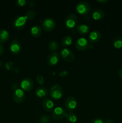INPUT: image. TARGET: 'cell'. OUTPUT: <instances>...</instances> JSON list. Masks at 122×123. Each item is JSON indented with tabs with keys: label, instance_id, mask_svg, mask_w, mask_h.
I'll return each instance as SVG.
<instances>
[{
	"label": "cell",
	"instance_id": "obj_18",
	"mask_svg": "<svg viewBox=\"0 0 122 123\" xmlns=\"http://www.w3.org/2000/svg\"><path fill=\"white\" fill-rule=\"evenodd\" d=\"M48 90L46 88L40 86V87L37 88L35 91V94L37 97L39 98H44L47 96Z\"/></svg>",
	"mask_w": 122,
	"mask_h": 123
},
{
	"label": "cell",
	"instance_id": "obj_10",
	"mask_svg": "<svg viewBox=\"0 0 122 123\" xmlns=\"http://www.w3.org/2000/svg\"><path fill=\"white\" fill-rule=\"evenodd\" d=\"M20 87L23 91H30L33 88V82L30 78H25L20 82Z\"/></svg>",
	"mask_w": 122,
	"mask_h": 123
},
{
	"label": "cell",
	"instance_id": "obj_33",
	"mask_svg": "<svg viewBox=\"0 0 122 123\" xmlns=\"http://www.w3.org/2000/svg\"><path fill=\"white\" fill-rule=\"evenodd\" d=\"M29 4L30 7H33V6H35V1H30V2L29 3Z\"/></svg>",
	"mask_w": 122,
	"mask_h": 123
},
{
	"label": "cell",
	"instance_id": "obj_9",
	"mask_svg": "<svg viewBox=\"0 0 122 123\" xmlns=\"http://www.w3.org/2000/svg\"><path fill=\"white\" fill-rule=\"evenodd\" d=\"M66 111L60 106L55 108L52 113V117L55 120H61L66 116Z\"/></svg>",
	"mask_w": 122,
	"mask_h": 123
},
{
	"label": "cell",
	"instance_id": "obj_25",
	"mask_svg": "<svg viewBox=\"0 0 122 123\" xmlns=\"http://www.w3.org/2000/svg\"><path fill=\"white\" fill-rule=\"evenodd\" d=\"M25 16L26 17L27 19L28 20H31V19H33L35 16H36V13L33 10H28V12H26L25 13Z\"/></svg>",
	"mask_w": 122,
	"mask_h": 123
},
{
	"label": "cell",
	"instance_id": "obj_16",
	"mask_svg": "<svg viewBox=\"0 0 122 123\" xmlns=\"http://www.w3.org/2000/svg\"><path fill=\"white\" fill-rule=\"evenodd\" d=\"M91 16H92V18L94 20H102V19H103L105 18V13L102 10L99 9V8H96V9H94V10H93V12H92Z\"/></svg>",
	"mask_w": 122,
	"mask_h": 123
},
{
	"label": "cell",
	"instance_id": "obj_24",
	"mask_svg": "<svg viewBox=\"0 0 122 123\" xmlns=\"http://www.w3.org/2000/svg\"><path fill=\"white\" fill-rule=\"evenodd\" d=\"M59 48V45L58 43L55 41H51L49 42V44H48V48L51 51H55V50H57Z\"/></svg>",
	"mask_w": 122,
	"mask_h": 123
},
{
	"label": "cell",
	"instance_id": "obj_29",
	"mask_svg": "<svg viewBox=\"0 0 122 123\" xmlns=\"http://www.w3.org/2000/svg\"><path fill=\"white\" fill-rule=\"evenodd\" d=\"M90 123H104V121L101 118H95L92 120V122Z\"/></svg>",
	"mask_w": 122,
	"mask_h": 123
},
{
	"label": "cell",
	"instance_id": "obj_15",
	"mask_svg": "<svg viewBox=\"0 0 122 123\" xmlns=\"http://www.w3.org/2000/svg\"><path fill=\"white\" fill-rule=\"evenodd\" d=\"M54 102L49 98H44V100L42 102V106L43 108L47 112H50L53 109Z\"/></svg>",
	"mask_w": 122,
	"mask_h": 123
},
{
	"label": "cell",
	"instance_id": "obj_34",
	"mask_svg": "<svg viewBox=\"0 0 122 123\" xmlns=\"http://www.w3.org/2000/svg\"><path fill=\"white\" fill-rule=\"evenodd\" d=\"M97 2L99 3H105L108 2V0H97Z\"/></svg>",
	"mask_w": 122,
	"mask_h": 123
},
{
	"label": "cell",
	"instance_id": "obj_5",
	"mask_svg": "<svg viewBox=\"0 0 122 123\" xmlns=\"http://www.w3.org/2000/svg\"><path fill=\"white\" fill-rule=\"evenodd\" d=\"M27 18L25 15H19L16 17L13 21V26L17 30H21L26 25Z\"/></svg>",
	"mask_w": 122,
	"mask_h": 123
},
{
	"label": "cell",
	"instance_id": "obj_22",
	"mask_svg": "<svg viewBox=\"0 0 122 123\" xmlns=\"http://www.w3.org/2000/svg\"><path fill=\"white\" fill-rule=\"evenodd\" d=\"M65 117L66 119H67V121L68 123H74L76 122L77 120V117L76 114L72 112H70L66 114Z\"/></svg>",
	"mask_w": 122,
	"mask_h": 123
},
{
	"label": "cell",
	"instance_id": "obj_23",
	"mask_svg": "<svg viewBox=\"0 0 122 123\" xmlns=\"http://www.w3.org/2000/svg\"><path fill=\"white\" fill-rule=\"evenodd\" d=\"M72 42V38L71 36H65L62 40V44L63 46L65 47L71 45Z\"/></svg>",
	"mask_w": 122,
	"mask_h": 123
},
{
	"label": "cell",
	"instance_id": "obj_2",
	"mask_svg": "<svg viewBox=\"0 0 122 123\" xmlns=\"http://www.w3.org/2000/svg\"><path fill=\"white\" fill-rule=\"evenodd\" d=\"M76 10L78 13L81 15H86L90 12L91 9V6L88 2L82 1L79 2L76 5Z\"/></svg>",
	"mask_w": 122,
	"mask_h": 123
},
{
	"label": "cell",
	"instance_id": "obj_1",
	"mask_svg": "<svg viewBox=\"0 0 122 123\" xmlns=\"http://www.w3.org/2000/svg\"><path fill=\"white\" fill-rule=\"evenodd\" d=\"M78 22L77 16L75 14H69L65 19V26L68 30H73L75 28Z\"/></svg>",
	"mask_w": 122,
	"mask_h": 123
},
{
	"label": "cell",
	"instance_id": "obj_31",
	"mask_svg": "<svg viewBox=\"0 0 122 123\" xmlns=\"http://www.w3.org/2000/svg\"><path fill=\"white\" fill-rule=\"evenodd\" d=\"M3 52H4V47L0 43V55H2Z\"/></svg>",
	"mask_w": 122,
	"mask_h": 123
},
{
	"label": "cell",
	"instance_id": "obj_20",
	"mask_svg": "<svg viewBox=\"0 0 122 123\" xmlns=\"http://www.w3.org/2000/svg\"><path fill=\"white\" fill-rule=\"evenodd\" d=\"M10 37L9 32L7 30L4 29H1L0 30V43H4Z\"/></svg>",
	"mask_w": 122,
	"mask_h": 123
},
{
	"label": "cell",
	"instance_id": "obj_35",
	"mask_svg": "<svg viewBox=\"0 0 122 123\" xmlns=\"http://www.w3.org/2000/svg\"></svg>",
	"mask_w": 122,
	"mask_h": 123
},
{
	"label": "cell",
	"instance_id": "obj_26",
	"mask_svg": "<svg viewBox=\"0 0 122 123\" xmlns=\"http://www.w3.org/2000/svg\"><path fill=\"white\" fill-rule=\"evenodd\" d=\"M40 123H50L51 121V119L48 115H41L39 118Z\"/></svg>",
	"mask_w": 122,
	"mask_h": 123
},
{
	"label": "cell",
	"instance_id": "obj_19",
	"mask_svg": "<svg viewBox=\"0 0 122 123\" xmlns=\"http://www.w3.org/2000/svg\"><path fill=\"white\" fill-rule=\"evenodd\" d=\"M31 34L34 37H39L42 34L41 28L38 25H33L31 29Z\"/></svg>",
	"mask_w": 122,
	"mask_h": 123
},
{
	"label": "cell",
	"instance_id": "obj_21",
	"mask_svg": "<svg viewBox=\"0 0 122 123\" xmlns=\"http://www.w3.org/2000/svg\"><path fill=\"white\" fill-rule=\"evenodd\" d=\"M112 44L116 49L122 48V37L120 36H117L112 40Z\"/></svg>",
	"mask_w": 122,
	"mask_h": 123
},
{
	"label": "cell",
	"instance_id": "obj_28",
	"mask_svg": "<svg viewBox=\"0 0 122 123\" xmlns=\"http://www.w3.org/2000/svg\"><path fill=\"white\" fill-rule=\"evenodd\" d=\"M37 80L39 85H42V84H44V78H43V76L41 75V74H39V75L37 76Z\"/></svg>",
	"mask_w": 122,
	"mask_h": 123
},
{
	"label": "cell",
	"instance_id": "obj_8",
	"mask_svg": "<svg viewBox=\"0 0 122 123\" xmlns=\"http://www.w3.org/2000/svg\"><path fill=\"white\" fill-rule=\"evenodd\" d=\"M77 105V103L75 97L73 96H69L67 97L65 102V106L67 111L70 112L72 111L76 108Z\"/></svg>",
	"mask_w": 122,
	"mask_h": 123
},
{
	"label": "cell",
	"instance_id": "obj_12",
	"mask_svg": "<svg viewBox=\"0 0 122 123\" xmlns=\"http://www.w3.org/2000/svg\"><path fill=\"white\" fill-rule=\"evenodd\" d=\"M75 47L80 51H83L89 47V42L84 37H80L75 42Z\"/></svg>",
	"mask_w": 122,
	"mask_h": 123
},
{
	"label": "cell",
	"instance_id": "obj_4",
	"mask_svg": "<svg viewBox=\"0 0 122 123\" xmlns=\"http://www.w3.org/2000/svg\"><path fill=\"white\" fill-rule=\"evenodd\" d=\"M56 26V22L53 19L50 18H45L42 22V27L45 31H53Z\"/></svg>",
	"mask_w": 122,
	"mask_h": 123
},
{
	"label": "cell",
	"instance_id": "obj_14",
	"mask_svg": "<svg viewBox=\"0 0 122 123\" xmlns=\"http://www.w3.org/2000/svg\"><path fill=\"white\" fill-rule=\"evenodd\" d=\"M102 38V34L100 31L94 30L90 32L89 36V42L91 43H95L99 42Z\"/></svg>",
	"mask_w": 122,
	"mask_h": 123
},
{
	"label": "cell",
	"instance_id": "obj_27",
	"mask_svg": "<svg viewBox=\"0 0 122 123\" xmlns=\"http://www.w3.org/2000/svg\"><path fill=\"white\" fill-rule=\"evenodd\" d=\"M16 3L18 6L23 7V6H25L28 3V0H17L16 1Z\"/></svg>",
	"mask_w": 122,
	"mask_h": 123
},
{
	"label": "cell",
	"instance_id": "obj_7",
	"mask_svg": "<svg viewBox=\"0 0 122 123\" xmlns=\"http://www.w3.org/2000/svg\"><path fill=\"white\" fill-rule=\"evenodd\" d=\"M12 97H13V100L14 102H15L16 103H20L23 102L25 100V92L22 89L17 88L13 92Z\"/></svg>",
	"mask_w": 122,
	"mask_h": 123
},
{
	"label": "cell",
	"instance_id": "obj_3",
	"mask_svg": "<svg viewBox=\"0 0 122 123\" xmlns=\"http://www.w3.org/2000/svg\"><path fill=\"white\" fill-rule=\"evenodd\" d=\"M49 93L53 98L56 100L60 99L63 96V89L60 85L56 84L53 85L49 90Z\"/></svg>",
	"mask_w": 122,
	"mask_h": 123
},
{
	"label": "cell",
	"instance_id": "obj_13",
	"mask_svg": "<svg viewBox=\"0 0 122 123\" xmlns=\"http://www.w3.org/2000/svg\"><path fill=\"white\" fill-rule=\"evenodd\" d=\"M10 49L13 54L18 55L22 50L21 44L17 39L13 40L10 44Z\"/></svg>",
	"mask_w": 122,
	"mask_h": 123
},
{
	"label": "cell",
	"instance_id": "obj_6",
	"mask_svg": "<svg viewBox=\"0 0 122 123\" xmlns=\"http://www.w3.org/2000/svg\"><path fill=\"white\" fill-rule=\"evenodd\" d=\"M61 58L68 62H71L74 60V55L72 52L67 48H63L61 51Z\"/></svg>",
	"mask_w": 122,
	"mask_h": 123
},
{
	"label": "cell",
	"instance_id": "obj_17",
	"mask_svg": "<svg viewBox=\"0 0 122 123\" xmlns=\"http://www.w3.org/2000/svg\"><path fill=\"white\" fill-rule=\"evenodd\" d=\"M76 30L78 34L84 35L89 33L90 30V28L87 25H86V24H79V25L77 26Z\"/></svg>",
	"mask_w": 122,
	"mask_h": 123
},
{
	"label": "cell",
	"instance_id": "obj_32",
	"mask_svg": "<svg viewBox=\"0 0 122 123\" xmlns=\"http://www.w3.org/2000/svg\"><path fill=\"white\" fill-rule=\"evenodd\" d=\"M118 74L119 76V77L122 79V68H120L118 71Z\"/></svg>",
	"mask_w": 122,
	"mask_h": 123
},
{
	"label": "cell",
	"instance_id": "obj_30",
	"mask_svg": "<svg viewBox=\"0 0 122 123\" xmlns=\"http://www.w3.org/2000/svg\"><path fill=\"white\" fill-rule=\"evenodd\" d=\"M104 123H114V120H112V119L109 118L105 120V121H104Z\"/></svg>",
	"mask_w": 122,
	"mask_h": 123
},
{
	"label": "cell",
	"instance_id": "obj_11",
	"mask_svg": "<svg viewBox=\"0 0 122 123\" xmlns=\"http://www.w3.org/2000/svg\"><path fill=\"white\" fill-rule=\"evenodd\" d=\"M59 54L56 52L50 53L47 58V63L50 66H55L59 61Z\"/></svg>",
	"mask_w": 122,
	"mask_h": 123
}]
</instances>
